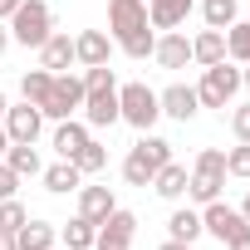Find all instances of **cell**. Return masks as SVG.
I'll return each mask as SVG.
<instances>
[{"label": "cell", "instance_id": "obj_16", "mask_svg": "<svg viewBox=\"0 0 250 250\" xmlns=\"http://www.w3.org/2000/svg\"><path fill=\"white\" fill-rule=\"evenodd\" d=\"M191 15V0H147V20L152 30H182Z\"/></svg>", "mask_w": 250, "mask_h": 250}, {"label": "cell", "instance_id": "obj_11", "mask_svg": "<svg viewBox=\"0 0 250 250\" xmlns=\"http://www.w3.org/2000/svg\"><path fill=\"white\" fill-rule=\"evenodd\" d=\"M157 108H162L167 118H177V123H191V118H196V108H201V98H196V88H191V83H172V88H162V93H157Z\"/></svg>", "mask_w": 250, "mask_h": 250}, {"label": "cell", "instance_id": "obj_41", "mask_svg": "<svg viewBox=\"0 0 250 250\" xmlns=\"http://www.w3.org/2000/svg\"><path fill=\"white\" fill-rule=\"evenodd\" d=\"M5 147H10V133H5V128H0V157H5Z\"/></svg>", "mask_w": 250, "mask_h": 250}, {"label": "cell", "instance_id": "obj_27", "mask_svg": "<svg viewBox=\"0 0 250 250\" xmlns=\"http://www.w3.org/2000/svg\"><path fill=\"white\" fill-rule=\"evenodd\" d=\"M201 15H206V30H230L240 15H235V0H201Z\"/></svg>", "mask_w": 250, "mask_h": 250}, {"label": "cell", "instance_id": "obj_14", "mask_svg": "<svg viewBox=\"0 0 250 250\" xmlns=\"http://www.w3.org/2000/svg\"><path fill=\"white\" fill-rule=\"evenodd\" d=\"M69 64H74V40H69V30H49V40L40 44V69L64 74Z\"/></svg>", "mask_w": 250, "mask_h": 250}, {"label": "cell", "instance_id": "obj_13", "mask_svg": "<svg viewBox=\"0 0 250 250\" xmlns=\"http://www.w3.org/2000/svg\"><path fill=\"white\" fill-rule=\"evenodd\" d=\"M152 59H157L162 69H187V59H191V40H187L182 30H162V40L152 44Z\"/></svg>", "mask_w": 250, "mask_h": 250}, {"label": "cell", "instance_id": "obj_25", "mask_svg": "<svg viewBox=\"0 0 250 250\" xmlns=\"http://www.w3.org/2000/svg\"><path fill=\"white\" fill-rule=\"evenodd\" d=\"M69 162H74V167H79L83 177H93V172H103V167H108V147L88 138V143H83V147H79V152H74Z\"/></svg>", "mask_w": 250, "mask_h": 250}, {"label": "cell", "instance_id": "obj_39", "mask_svg": "<svg viewBox=\"0 0 250 250\" xmlns=\"http://www.w3.org/2000/svg\"><path fill=\"white\" fill-rule=\"evenodd\" d=\"M0 250H15V235L10 230H0Z\"/></svg>", "mask_w": 250, "mask_h": 250}, {"label": "cell", "instance_id": "obj_28", "mask_svg": "<svg viewBox=\"0 0 250 250\" xmlns=\"http://www.w3.org/2000/svg\"><path fill=\"white\" fill-rule=\"evenodd\" d=\"M49 83H54V74H49V69H30V74L20 79L25 103H35V108H40V103H44V93H49Z\"/></svg>", "mask_w": 250, "mask_h": 250}, {"label": "cell", "instance_id": "obj_37", "mask_svg": "<svg viewBox=\"0 0 250 250\" xmlns=\"http://www.w3.org/2000/svg\"><path fill=\"white\" fill-rule=\"evenodd\" d=\"M15 10H20V0H0V20H10Z\"/></svg>", "mask_w": 250, "mask_h": 250}, {"label": "cell", "instance_id": "obj_15", "mask_svg": "<svg viewBox=\"0 0 250 250\" xmlns=\"http://www.w3.org/2000/svg\"><path fill=\"white\" fill-rule=\"evenodd\" d=\"M108 211H118V196H113L108 187H79V216H83V221L103 226Z\"/></svg>", "mask_w": 250, "mask_h": 250}, {"label": "cell", "instance_id": "obj_31", "mask_svg": "<svg viewBox=\"0 0 250 250\" xmlns=\"http://www.w3.org/2000/svg\"><path fill=\"white\" fill-rule=\"evenodd\" d=\"M25 221H30V216H25L20 196H5V201H0V230H10V235H15V230H20Z\"/></svg>", "mask_w": 250, "mask_h": 250}, {"label": "cell", "instance_id": "obj_24", "mask_svg": "<svg viewBox=\"0 0 250 250\" xmlns=\"http://www.w3.org/2000/svg\"><path fill=\"white\" fill-rule=\"evenodd\" d=\"M133 147H138V152H143V162H147V167H152V172H157V167H167V162H172V143H167V138H157V133H143V138H138V143H133Z\"/></svg>", "mask_w": 250, "mask_h": 250}, {"label": "cell", "instance_id": "obj_21", "mask_svg": "<svg viewBox=\"0 0 250 250\" xmlns=\"http://www.w3.org/2000/svg\"><path fill=\"white\" fill-rule=\"evenodd\" d=\"M83 143H88V123H74V118H64L59 128H54V152H59L64 162H69V157H74Z\"/></svg>", "mask_w": 250, "mask_h": 250}, {"label": "cell", "instance_id": "obj_20", "mask_svg": "<svg viewBox=\"0 0 250 250\" xmlns=\"http://www.w3.org/2000/svg\"><path fill=\"white\" fill-rule=\"evenodd\" d=\"M191 59L206 69V64H221L226 59V30H201L196 40H191Z\"/></svg>", "mask_w": 250, "mask_h": 250}, {"label": "cell", "instance_id": "obj_43", "mask_svg": "<svg viewBox=\"0 0 250 250\" xmlns=\"http://www.w3.org/2000/svg\"><path fill=\"white\" fill-rule=\"evenodd\" d=\"M240 88H250V64H245V74H240Z\"/></svg>", "mask_w": 250, "mask_h": 250}, {"label": "cell", "instance_id": "obj_36", "mask_svg": "<svg viewBox=\"0 0 250 250\" xmlns=\"http://www.w3.org/2000/svg\"><path fill=\"white\" fill-rule=\"evenodd\" d=\"M226 250H250V226H245L240 235H230V240H226Z\"/></svg>", "mask_w": 250, "mask_h": 250}, {"label": "cell", "instance_id": "obj_44", "mask_svg": "<svg viewBox=\"0 0 250 250\" xmlns=\"http://www.w3.org/2000/svg\"><path fill=\"white\" fill-rule=\"evenodd\" d=\"M5 108H10V98H5V93H0V118H5Z\"/></svg>", "mask_w": 250, "mask_h": 250}, {"label": "cell", "instance_id": "obj_6", "mask_svg": "<svg viewBox=\"0 0 250 250\" xmlns=\"http://www.w3.org/2000/svg\"><path fill=\"white\" fill-rule=\"evenodd\" d=\"M83 108V79L79 74H54V83H49V93H44V103H40V113L44 118H54V123H64V118H74Z\"/></svg>", "mask_w": 250, "mask_h": 250}, {"label": "cell", "instance_id": "obj_32", "mask_svg": "<svg viewBox=\"0 0 250 250\" xmlns=\"http://www.w3.org/2000/svg\"><path fill=\"white\" fill-rule=\"evenodd\" d=\"M226 177H250V143L226 152Z\"/></svg>", "mask_w": 250, "mask_h": 250}, {"label": "cell", "instance_id": "obj_17", "mask_svg": "<svg viewBox=\"0 0 250 250\" xmlns=\"http://www.w3.org/2000/svg\"><path fill=\"white\" fill-rule=\"evenodd\" d=\"M0 162H5V167H10V172H15L20 182H25V177H40V172H44V167H40V152H35V143H10Z\"/></svg>", "mask_w": 250, "mask_h": 250}, {"label": "cell", "instance_id": "obj_8", "mask_svg": "<svg viewBox=\"0 0 250 250\" xmlns=\"http://www.w3.org/2000/svg\"><path fill=\"white\" fill-rule=\"evenodd\" d=\"M201 226H206V235H216V240L226 245V240H230V235H240L250 221L240 216V206H226V201L216 196V201H206V211H201Z\"/></svg>", "mask_w": 250, "mask_h": 250}, {"label": "cell", "instance_id": "obj_9", "mask_svg": "<svg viewBox=\"0 0 250 250\" xmlns=\"http://www.w3.org/2000/svg\"><path fill=\"white\" fill-rule=\"evenodd\" d=\"M0 128L10 133V143H35L40 128H44V113H40L35 103H10L5 118H0Z\"/></svg>", "mask_w": 250, "mask_h": 250}, {"label": "cell", "instance_id": "obj_26", "mask_svg": "<svg viewBox=\"0 0 250 250\" xmlns=\"http://www.w3.org/2000/svg\"><path fill=\"white\" fill-rule=\"evenodd\" d=\"M59 235H64V250H93V235H98V226H93V221H83V216H74V221H69Z\"/></svg>", "mask_w": 250, "mask_h": 250}, {"label": "cell", "instance_id": "obj_2", "mask_svg": "<svg viewBox=\"0 0 250 250\" xmlns=\"http://www.w3.org/2000/svg\"><path fill=\"white\" fill-rule=\"evenodd\" d=\"M221 187H226V152H221V147H201V152H196V167H191V177H187V196L206 206V201L221 196Z\"/></svg>", "mask_w": 250, "mask_h": 250}, {"label": "cell", "instance_id": "obj_4", "mask_svg": "<svg viewBox=\"0 0 250 250\" xmlns=\"http://www.w3.org/2000/svg\"><path fill=\"white\" fill-rule=\"evenodd\" d=\"M118 118H123V123H133L138 133H152V123L162 118L157 93H152L147 83H123V88H118Z\"/></svg>", "mask_w": 250, "mask_h": 250}, {"label": "cell", "instance_id": "obj_34", "mask_svg": "<svg viewBox=\"0 0 250 250\" xmlns=\"http://www.w3.org/2000/svg\"><path fill=\"white\" fill-rule=\"evenodd\" d=\"M230 133H235V143H250V103H240L230 113Z\"/></svg>", "mask_w": 250, "mask_h": 250}, {"label": "cell", "instance_id": "obj_30", "mask_svg": "<svg viewBox=\"0 0 250 250\" xmlns=\"http://www.w3.org/2000/svg\"><path fill=\"white\" fill-rule=\"evenodd\" d=\"M152 177H157V172H152V167L143 162V152L133 147L128 162H123V182H128V187H152Z\"/></svg>", "mask_w": 250, "mask_h": 250}, {"label": "cell", "instance_id": "obj_23", "mask_svg": "<svg viewBox=\"0 0 250 250\" xmlns=\"http://www.w3.org/2000/svg\"><path fill=\"white\" fill-rule=\"evenodd\" d=\"M167 235H172V240H187V245H196V235H206V226H201V211H172V221H167Z\"/></svg>", "mask_w": 250, "mask_h": 250}, {"label": "cell", "instance_id": "obj_7", "mask_svg": "<svg viewBox=\"0 0 250 250\" xmlns=\"http://www.w3.org/2000/svg\"><path fill=\"white\" fill-rule=\"evenodd\" d=\"M133 235H138V216L118 206V211H108V221L98 226L93 250H133Z\"/></svg>", "mask_w": 250, "mask_h": 250}, {"label": "cell", "instance_id": "obj_33", "mask_svg": "<svg viewBox=\"0 0 250 250\" xmlns=\"http://www.w3.org/2000/svg\"><path fill=\"white\" fill-rule=\"evenodd\" d=\"M113 83H118V79H113V69H108V64L83 69V93H88V88H113Z\"/></svg>", "mask_w": 250, "mask_h": 250}, {"label": "cell", "instance_id": "obj_10", "mask_svg": "<svg viewBox=\"0 0 250 250\" xmlns=\"http://www.w3.org/2000/svg\"><path fill=\"white\" fill-rule=\"evenodd\" d=\"M83 123H88V128H113V123H123L118 118V83L83 93Z\"/></svg>", "mask_w": 250, "mask_h": 250}, {"label": "cell", "instance_id": "obj_12", "mask_svg": "<svg viewBox=\"0 0 250 250\" xmlns=\"http://www.w3.org/2000/svg\"><path fill=\"white\" fill-rule=\"evenodd\" d=\"M108 54H113V40L103 30H79L74 35V64L93 69V64H108Z\"/></svg>", "mask_w": 250, "mask_h": 250}, {"label": "cell", "instance_id": "obj_5", "mask_svg": "<svg viewBox=\"0 0 250 250\" xmlns=\"http://www.w3.org/2000/svg\"><path fill=\"white\" fill-rule=\"evenodd\" d=\"M240 93V69H230L226 59L221 64H206V74H201V83H196V98H201V108H230V98Z\"/></svg>", "mask_w": 250, "mask_h": 250}, {"label": "cell", "instance_id": "obj_3", "mask_svg": "<svg viewBox=\"0 0 250 250\" xmlns=\"http://www.w3.org/2000/svg\"><path fill=\"white\" fill-rule=\"evenodd\" d=\"M49 30H54V10L44 5V0H20V10L10 15V40L40 49L49 40Z\"/></svg>", "mask_w": 250, "mask_h": 250}, {"label": "cell", "instance_id": "obj_1", "mask_svg": "<svg viewBox=\"0 0 250 250\" xmlns=\"http://www.w3.org/2000/svg\"><path fill=\"white\" fill-rule=\"evenodd\" d=\"M108 30L128 59H147L157 44L152 20H147V0H108Z\"/></svg>", "mask_w": 250, "mask_h": 250}, {"label": "cell", "instance_id": "obj_19", "mask_svg": "<svg viewBox=\"0 0 250 250\" xmlns=\"http://www.w3.org/2000/svg\"><path fill=\"white\" fill-rule=\"evenodd\" d=\"M54 240H59V230L49 221H25L15 230V250H54Z\"/></svg>", "mask_w": 250, "mask_h": 250}, {"label": "cell", "instance_id": "obj_42", "mask_svg": "<svg viewBox=\"0 0 250 250\" xmlns=\"http://www.w3.org/2000/svg\"><path fill=\"white\" fill-rule=\"evenodd\" d=\"M240 216H245V221H250V196H245V201H240Z\"/></svg>", "mask_w": 250, "mask_h": 250}, {"label": "cell", "instance_id": "obj_18", "mask_svg": "<svg viewBox=\"0 0 250 250\" xmlns=\"http://www.w3.org/2000/svg\"><path fill=\"white\" fill-rule=\"evenodd\" d=\"M40 177H44V187H49L54 196H69V191H79V187H83V172H79L74 162H64V157H59L54 167H44Z\"/></svg>", "mask_w": 250, "mask_h": 250}, {"label": "cell", "instance_id": "obj_38", "mask_svg": "<svg viewBox=\"0 0 250 250\" xmlns=\"http://www.w3.org/2000/svg\"><path fill=\"white\" fill-rule=\"evenodd\" d=\"M157 250H191V245H187V240H172V235H167V240H162Z\"/></svg>", "mask_w": 250, "mask_h": 250}, {"label": "cell", "instance_id": "obj_29", "mask_svg": "<svg viewBox=\"0 0 250 250\" xmlns=\"http://www.w3.org/2000/svg\"><path fill=\"white\" fill-rule=\"evenodd\" d=\"M226 54L240 59V64H250V20H235L226 30Z\"/></svg>", "mask_w": 250, "mask_h": 250}, {"label": "cell", "instance_id": "obj_35", "mask_svg": "<svg viewBox=\"0 0 250 250\" xmlns=\"http://www.w3.org/2000/svg\"><path fill=\"white\" fill-rule=\"evenodd\" d=\"M15 191H20V177H15L5 162H0V201H5V196H15Z\"/></svg>", "mask_w": 250, "mask_h": 250}, {"label": "cell", "instance_id": "obj_22", "mask_svg": "<svg viewBox=\"0 0 250 250\" xmlns=\"http://www.w3.org/2000/svg\"><path fill=\"white\" fill-rule=\"evenodd\" d=\"M152 191H157V196H167V201L187 196V167H182V162H167V167H157V177H152Z\"/></svg>", "mask_w": 250, "mask_h": 250}, {"label": "cell", "instance_id": "obj_40", "mask_svg": "<svg viewBox=\"0 0 250 250\" xmlns=\"http://www.w3.org/2000/svg\"><path fill=\"white\" fill-rule=\"evenodd\" d=\"M5 49H10V30H5V25H0V54H5Z\"/></svg>", "mask_w": 250, "mask_h": 250}]
</instances>
